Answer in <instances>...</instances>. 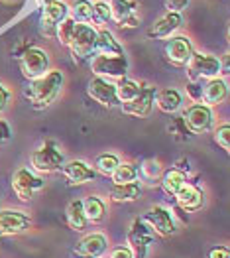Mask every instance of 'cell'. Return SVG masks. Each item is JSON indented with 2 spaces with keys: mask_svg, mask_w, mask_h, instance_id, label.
Here are the masks:
<instances>
[{
  "mask_svg": "<svg viewBox=\"0 0 230 258\" xmlns=\"http://www.w3.org/2000/svg\"><path fill=\"white\" fill-rule=\"evenodd\" d=\"M32 227V219L12 209H2L0 211V237H10V235H20Z\"/></svg>",
  "mask_w": 230,
  "mask_h": 258,
  "instance_id": "7c38bea8",
  "label": "cell"
},
{
  "mask_svg": "<svg viewBox=\"0 0 230 258\" xmlns=\"http://www.w3.org/2000/svg\"><path fill=\"white\" fill-rule=\"evenodd\" d=\"M91 69L97 77H118L122 79L128 73V59L126 55H95L91 59Z\"/></svg>",
  "mask_w": 230,
  "mask_h": 258,
  "instance_id": "277c9868",
  "label": "cell"
},
{
  "mask_svg": "<svg viewBox=\"0 0 230 258\" xmlns=\"http://www.w3.org/2000/svg\"><path fill=\"white\" fill-rule=\"evenodd\" d=\"M181 120L185 124V128L193 134H201L205 130L210 128L212 122V112L207 105H191L187 110H183Z\"/></svg>",
  "mask_w": 230,
  "mask_h": 258,
  "instance_id": "30bf717a",
  "label": "cell"
},
{
  "mask_svg": "<svg viewBox=\"0 0 230 258\" xmlns=\"http://www.w3.org/2000/svg\"><path fill=\"white\" fill-rule=\"evenodd\" d=\"M75 24H77V22L73 20V18H65V20L55 28V38L61 43H65V45H69L71 36H73V30H75Z\"/></svg>",
  "mask_w": 230,
  "mask_h": 258,
  "instance_id": "1f68e13d",
  "label": "cell"
},
{
  "mask_svg": "<svg viewBox=\"0 0 230 258\" xmlns=\"http://www.w3.org/2000/svg\"><path fill=\"white\" fill-rule=\"evenodd\" d=\"M42 187V179L36 177L34 173L30 172V170H26V168H22V170H18L12 175V189H14V194H16V197L20 201H30L34 197V194L40 191Z\"/></svg>",
  "mask_w": 230,
  "mask_h": 258,
  "instance_id": "9c48e42d",
  "label": "cell"
},
{
  "mask_svg": "<svg viewBox=\"0 0 230 258\" xmlns=\"http://www.w3.org/2000/svg\"><path fill=\"white\" fill-rule=\"evenodd\" d=\"M209 258H230V250L226 246H216V248H210Z\"/></svg>",
  "mask_w": 230,
  "mask_h": 258,
  "instance_id": "74e56055",
  "label": "cell"
},
{
  "mask_svg": "<svg viewBox=\"0 0 230 258\" xmlns=\"http://www.w3.org/2000/svg\"><path fill=\"white\" fill-rule=\"evenodd\" d=\"M138 173L144 177V179H158V175L162 173V168H160V164L156 162V160H147L144 162V166L142 168H138Z\"/></svg>",
  "mask_w": 230,
  "mask_h": 258,
  "instance_id": "d6a6232c",
  "label": "cell"
},
{
  "mask_svg": "<svg viewBox=\"0 0 230 258\" xmlns=\"http://www.w3.org/2000/svg\"><path fill=\"white\" fill-rule=\"evenodd\" d=\"M140 195H142V185L138 181L112 185V189H110V199L114 203H130V201H136Z\"/></svg>",
  "mask_w": 230,
  "mask_h": 258,
  "instance_id": "7402d4cb",
  "label": "cell"
},
{
  "mask_svg": "<svg viewBox=\"0 0 230 258\" xmlns=\"http://www.w3.org/2000/svg\"><path fill=\"white\" fill-rule=\"evenodd\" d=\"M154 99H156V91L151 87H142L140 95L134 101L122 105V110L130 116H140V118L147 116L151 112V107H154Z\"/></svg>",
  "mask_w": 230,
  "mask_h": 258,
  "instance_id": "ac0fdd59",
  "label": "cell"
},
{
  "mask_svg": "<svg viewBox=\"0 0 230 258\" xmlns=\"http://www.w3.org/2000/svg\"><path fill=\"white\" fill-rule=\"evenodd\" d=\"M183 183H187V181H185V173L181 172V170H169V172L164 173L162 187H164L166 194L175 197V194L183 187Z\"/></svg>",
  "mask_w": 230,
  "mask_h": 258,
  "instance_id": "83f0119b",
  "label": "cell"
},
{
  "mask_svg": "<svg viewBox=\"0 0 230 258\" xmlns=\"http://www.w3.org/2000/svg\"><path fill=\"white\" fill-rule=\"evenodd\" d=\"M154 237L156 233L149 229V225L142 219H134L128 229V250L132 252V258H146Z\"/></svg>",
  "mask_w": 230,
  "mask_h": 258,
  "instance_id": "7a4b0ae2",
  "label": "cell"
},
{
  "mask_svg": "<svg viewBox=\"0 0 230 258\" xmlns=\"http://www.w3.org/2000/svg\"><path fill=\"white\" fill-rule=\"evenodd\" d=\"M61 173L65 175L69 185H83V183L93 181L95 175H97V172L91 166H87L85 162H81V160H73V162L61 166Z\"/></svg>",
  "mask_w": 230,
  "mask_h": 258,
  "instance_id": "2e32d148",
  "label": "cell"
},
{
  "mask_svg": "<svg viewBox=\"0 0 230 258\" xmlns=\"http://www.w3.org/2000/svg\"><path fill=\"white\" fill-rule=\"evenodd\" d=\"M49 2H55V0H43V6H45V4H49Z\"/></svg>",
  "mask_w": 230,
  "mask_h": 258,
  "instance_id": "60d3db41",
  "label": "cell"
},
{
  "mask_svg": "<svg viewBox=\"0 0 230 258\" xmlns=\"http://www.w3.org/2000/svg\"><path fill=\"white\" fill-rule=\"evenodd\" d=\"M189 6V0H166V8L169 12H181Z\"/></svg>",
  "mask_w": 230,
  "mask_h": 258,
  "instance_id": "d590c367",
  "label": "cell"
},
{
  "mask_svg": "<svg viewBox=\"0 0 230 258\" xmlns=\"http://www.w3.org/2000/svg\"><path fill=\"white\" fill-rule=\"evenodd\" d=\"M116 99H118V103H130V101H134L138 95H140V91H142V85L140 83H136V81H132V79H126L122 77L116 85Z\"/></svg>",
  "mask_w": 230,
  "mask_h": 258,
  "instance_id": "484cf974",
  "label": "cell"
},
{
  "mask_svg": "<svg viewBox=\"0 0 230 258\" xmlns=\"http://www.w3.org/2000/svg\"><path fill=\"white\" fill-rule=\"evenodd\" d=\"M93 18H97L99 22H108L110 20V6L106 2L93 4Z\"/></svg>",
  "mask_w": 230,
  "mask_h": 258,
  "instance_id": "e575fe53",
  "label": "cell"
},
{
  "mask_svg": "<svg viewBox=\"0 0 230 258\" xmlns=\"http://www.w3.org/2000/svg\"><path fill=\"white\" fill-rule=\"evenodd\" d=\"M95 43H97V30L89 24H75V30H73V36H71V42L69 47L75 55V59H87L93 49H95Z\"/></svg>",
  "mask_w": 230,
  "mask_h": 258,
  "instance_id": "8992f818",
  "label": "cell"
},
{
  "mask_svg": "<svg viewBox=\"0 0 230 258\" xmlns=\"http://www.w3.org/2000/svg\"><path fill=\"white\" fill-rule=\"evenodd\" d=\"M164 53H166V59L171 65H177V67H183L189 63L191 55H193V45L189 42V38L185 36H177V38H171L166 47H164Z\"/></svg>",
  "mask_w": 230,
  "mask_h": 258,
  "instance_id": "5bb4252c",
  "label": "cell"
},
{
  "mask_svg": "<svg viewBox=\"0 0 230 258\" xmlns=\"http://www.w3.org/2000/svg\"><path fill=\"white\" fill-rule=\"evenodd\" d=\"M32 166L34 170L42 173H53L61 170L63 166V154L57 150L53 142H45L42 148L32 154Z\"/></svg>",
  "mask_w": 230,
  "mask_h": 258,
  "instance_id": "52a82bcc",
  "label": "cell"
},
{
  "mask_svg": "<svg viewBox=\"0 0 230 258\" xmlns=\"http://www.w3.org/2000/svg\"><path fill=\"white\" fill-rule=\"evenodd\" d=\"M110 258H132V252L128 250V246H116L110 252Z\"/></svg>",
  "mask_w": 230,
  "mask_h": 258,
  "instance_id": "f35d334b",
  "label": "cell"
},
{
  "mask_svg": "<svg viewBox=\"0 0 230 258\" xmlns=\"http://www.w3.org/2000/svg\"><path fill=\"white\" fill-rule=\"evenodd\" d=\"M6 103H8V91L0 85V110L6 107Z\"/></svg>",
  "mask_w": 230,
  "mask_h": 258,
  "instance_id": "ab89813d",
  "label": "cell"
},
{
  "mask_svg": "<svg viewBox=\"0 0 230 258\" xmlns=\"http://www.w3.org/2000/svg\"><path fill=\"white\" fill-rule=\"evenodd\" d=\"M175 199L183 211H199L205 203L203 191L193 183H183V187L175 194Z\"/></svg>",
  "mask_w": 230,
  "mask_h": 258,
  "instance_id": "d6986e66",
  "label": "cell"
},
{
  "mask_svg": "<svg viewBox=\"0 0 230 258\" xmlns=\"http://www.w3.org/2000/svg\"><path fill=\"white\" fill-rule=\"evenodd\" d=\"M138 166L134 164H118V168L112 172V181L114 185H122V183H132L138 179Z\"/></svg>",
  "mask_w": 230,
  "mask_h": 258,
  "instance_id": "f1b7e54d",
  "label": "cell"
},
{
  "mask_svg": "<svg viewBox=\"0 0 230 258\" xmlns=\"http://www.w3.org/2000/svg\"><path fill=\"white\" fill-rule=\"evenodd\" d=\"M63 87V73L61 71H49L40 79H34L32 85L26 89V99L34 108L49 107Z\"/></svg>",
  "mask_w": 230,
  "mask_h": 258,
  "instance_id": "6da1fadb",
  "label": "cell"
},
{
  "mask_svg": "<svg viewBox=\"0 0 230 258\" xmlns=\"http://www.w3.org/2000/svg\"><path fill=\"white\" fill-rule=\"evenodd\" d=\"M120 160L114 154H101L95 162V172L103 173V175H112V172L118 168Z\"/></svg>",
  "mask_w": 230,
  "mask_h": 258,
  "instance_id": "f546056e",
  "label": "cell"
},
{
  "mask_svg": "<svg viewBox=\"0 0 230 258\" xmlns=\"http://www.w3.org/2000/svg\"><path fill=\"white\" fill-rule=\"evenodd\" d=\"M142 221L149 225V229L154 231V233H158V235H162V237H171L173 233H175V221H173V217L169 213L168 209H164V207H151V209H147L144 217H142Z\"/></svg>",
  "mask_w": 230,
  "mask_h": 258,
  "instance_id": "8fae6325",
  "label": "cell"
},
{
  "mask_svg": "<svg viewBox=\"0 0 230 258\" xmlns=\"http://www.w3.org/2000/svg\"><path fill=\"white\" fill-rule=\"evenodd\" d=\"M83 213L87 221H91V223H101L106 215L105 203H103L99 197L91 195V197H87L83 201Z\"/></svg>",
  "mask_w": 230,
  "mask_h": 258,
  "instance_id": "4316f807",
  "label": "cell"
},
{
  "mask_svg": "<svg viewBox=\"0 0 230 258\" xmlns=\"http://www.w3.org/2000/svg\"><path fill=\"white\" fill-rule=\"evenodd\" d=\"M49 67V57L47 53L40 49V47H28L24 53L20 55V69H22V75L30 81L34 79H40L45 75Z\"/></svg>",
  "mask_w": 230,
  "mask_h": 258,
  "instance_id": "5b68a950",
  "label": "cell"
},
{
  "mask_svg": "<svg viewBox=\"0 0 230 258\" xmlns=\"http://www.w3.org/2000/svg\"><path fill=\"white\" fill-rule=\"evenodd\" d=\"M73 20L79 22V24L93 20V4L87 0H77L73 6Z\"/></svg>",
  "mask_w": 230,
  "mask_h": 258,
  "instance_id": "4dcf8cb0",
  "label": "cell"
},
{
  "mask_svg": "<svg viewBox=\"0 0 230 258\" xmlns=\"http://www.w3.org/2000/svg\"><path fill=\"white\" fill-rule=\"evenodd\" d=\"M179 26H181V16L177 12H168L164 18H160L147 30V38H156V40L158 38H168Z\"/></svg>",
  "mask_w": 230,
  "mask_h": 258,
  "instance_id": "ffe728a7",
  "label": "cell"
},
{
  "mask_svg": "<svg viewBox=\"0 0 230 258\" xmlns=\"http://www.w3.org/2000/svg\"><path fill=\"white\" fill-rule=\"evenodd\" d=\"M65 217H67V225H69L73 231H77V233H79V231H85L87 219H85L83 201H81V199H73V201L67 205Z\"/></svg>",
  "mask_w": 230,
  "mask_h": 258,
  "instance_id": "cb8c5ba5",
  "label": "cell"
},
{
  "mask_svg": "<svg viewBox=\"0 0 230 258\" xmlns=\"http://www.w3.org/2000/svg\"><path fill=\"white\" fill-rule=\"evenodd\" d=\"M226 95H228V87L226 83L222 81V79H210L207 87H205V91H201V99L207 103V107H212V105H218V103H222L224 99H226Z\"/></svg>",
  "mask_w": 230,
  "mask_h": 258,
  "instance_id": "44dd1931",
  "label": "cell"
},
{
  "mask_svg": "<svg viewBox=\"0 0 230 258\" xmlns=\"http://www.w3.org/2000/svg\"><path fill=\"white\" fill-rule=\"evenodd\" d=\"M154 101H158L160 110H164L168 114L179 110V107H181V95L175 89H164V91H160Z\"/></svg>",
  "mask_w": 230,
  "mask_h": 258,
  "instance_id": "d4e9b609",
  "label": "cell"
},
{
  "mask_svg": "<svg viewBox=\"0 0 230 258\" xmlns=\"http://www.w3.org/2000/svg\"><path fill=\"white\" fill-rule=\"evenodd\" d=\"M95 49L103 55H124V49L118 45V42L114 40V36L108 30H101L97 32V43Z\"/></svg>",
  "mask_w": 230,
  "mask_h": 258,
  "instance_id": "603a6c76",
  "label": "cell"
},
{
  "mask_svg": "<svg viewBox=\"0 0 230 258\" xmlns=\"http://www.w3.org/2000/svg\"><path fill=\"white\" fill-rule=\"evenodd\" d=\"M67 14H69V8L61 0L45 4L42 12V20H40V30H42L43 36H47V38L55 36V28L67 18Z\"/></svg>",
  "mask_w": 230,
  "mask_h": 258,
  "instance_id": "ba28073f",
  "label": "cell"
},
{
  "mask_svg": "<svg viewBox=\"0 0 230 258\" xmlns=\"http://www.w3.org/2000/svg\"><path fill=\"white\" fill-rule=\"evenodd\" d=\"M214 142L222 148V150H230V126L228 124H222L214 130Z\"/></svg>",
  "mask_w": 230,
  "mask_h": 258,
  "instance_id": "836d02e7",
  "label": "cell"
},
{
  "mask_svg": "<svg viewBox=\"0 0 230 258\" xmlns=\"http://www.w3.org/2000/svg\"><path fill=\"white\" fill-rule=\"evenodd\" d=\"M87 93H89V97L93 99V101H97L99 105H103V107H114V105H118V99H116V89L112 83H108L106 79L103 77H93L91 81H89V85H87Z\"/></svg>",
  "mask_w": 230,
  "mask_h": 258,
  "instance_id": "4fadbf2b",
  "label": "cell"
},
{
  "mask_svg": "<svg viewBox=\"0 0 230 258\" xmlns=\"http://www.w3.org/2000/svg\"><path fill=\"white\" fill-rule=\"evenodd\" d=\"M220 69H222L220 59H216L212 55H205V53H193L187 63V75L191 81L216 79Z\"/></svg>",
  "mask_w": 230,
  "mask_h": 258,
  "instance_id": "3957f363",
  "label": "cell"
},
{
  "mask_svg": "<svg viewBox=\"0 0 230 258\" xmlns=\"http://www.w3.org/2000/svg\"><path fill=\"white\" fill-rule=\"evenodd\" d=\"M106 250V237L101 233L87 235L83 240L77 242L73 254L77 258H99Z\"/></svg>",
  "mask_w": 230,
  "mask_h": 258,
  "instance_id": "e0dca14e",
  "label": "cell"
},
{
  "mask_svg": "<svg viewBox=\"0 0 230 258\" xmlns=\"http://www.w3.org/2000/svg\"><path fill=\"white\" fill-rule=\"evenodd\" d=\"M110 20H114L118 26L136 28L140 20L136 16V4L130 0H112L110 2Z\"/></svg>",
  "mask_w": 230,
  "mask_h": 258,
  "instance_id": "9a60e30c",
  "label": "cell"
},
{
  "mask_svg": "<svg viewBox=\"0 0 230 258\" xmlns=\"http://www.w3.org/2000/svg\"><path fill=\"white\" fill-rule=\"evenodd\" d=\"M10 136H12V132H10L8 122H6V120H0V146L6 144V142L10 140Z\"/></svg>",
  "mask_w": 230,
  "mask_h": 258,
  "instance_id": "8d00e7d4",
  "label": "cell"
}]
</instances>
